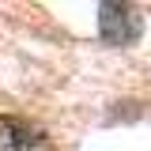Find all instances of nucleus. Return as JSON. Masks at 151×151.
<instances>
[{"label": "nucleus", "mask_w": 151, "mask_h": 151, "mask_svg": "<svg viewBox=\"0 0 151 151\" xmlns=\"http://www.w3.org/2000/svg\"><path fill=\"white\" fill-rule=\"evenodd\" d=\"M98 34L110 45H132L140 38V15L129 4H102L98 8Z\"/></svg>", "instance_id": "nucleus-1"}, {"label": "nucleus", "mask_w": 151, "mask_h": 151, "mask_svg": "<svg viewBox=\"0 0 151 151\" xmlns=\"http://www.w3.org/2000/svg\"><path fill=\"white\" fill-rule=\"evenodd\" d=\"M0 147H8V151H53L49 136L34 121H23V117H0Z\"/></svg>", "instance_id": "nucleus-2"}]
</instances>
